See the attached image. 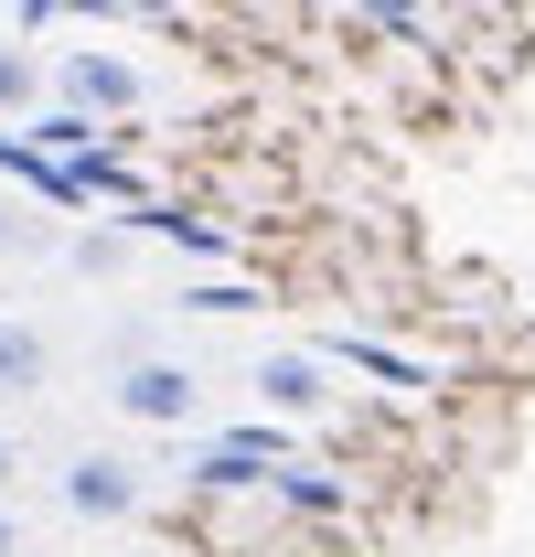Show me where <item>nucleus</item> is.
<instances>
[{
    "label": "nucleus",
    "mask_w": 535,
    "mask_h": 557,
    "mask_svg": "<svg viewBox=\"0 0 535 557\" xmlns=\"http://www.w3.org/2000/svg\"><path fill=\"white\" fill-rule=\"evenodd\" d=\"M22 236H33V225H22V214L0 205V258H11V247H22Z\"/></svg>",
    "instance_id": "8"
},
{
    "label": "nucleus",
    "mask_w": 535,
    "mask_h": 557,
    "mask_svg": "<svg viewBox=\"0 0 535 557\" xmlns=\"http://www.w3.org/2000/svg\"><path fill=\"white\" fill-rule=\"evenodd\" d=\"M54 493H65V515H139V472L119 450H75Z\"/></svg>",
    "instance_id": "3"
},
{
    "label": "nucleus",
    "mask_w": 535,
    "mask_h": 557,
    "mask_svg": "<svg viewBox=\"0 0 535 557\" xmlns=\"http://www.w3.org/2000/svg\"><path fill=\"white\" fill-rule=\"evenodd\" d=\"M268 493H289L300 515H333V504H343V483H322V472H289V461H278V483H268Z\"/></svg>",
    "instance_id": "6"
},
{
    "label": "nucleus",
    "mask_w": 535,
    "mask_h": 557,
    "mask_svg": "<svg viewBox=\"0 0 535 557\" xmlns=\"http://www.w3.org/2000/svg\"><path fill=\"white\" fill-rule=\"evenodd\" d=\"M258 397L268 408H322V364L311 354H258Z\"/></svg>",
    "instance_id": "4"
},
{
    "label": "nucleus",
    "mask_w": 535,
    "mask_h": 557,
    "mask_svg": "<svg viewBox=\"0 0 535 557\" xmlns=\"http://www.w3.org/2000/svg\"><path fill=\"white\" fill-rule=\"evenodd\" d=\"M43 364H54V354H43L33 322H0V397H33V386H43Z\"/></svg>",
    "instance_id": "5"
},
{
    "label": "nucleus",
    "mask_w": 535,
    "mask_h": 557,
    "mask_svg": "<svg viewBox=\"0 0 535 557\" xmlns=\"http://www.w3.org/2000/svg\"><path fill=\"white\" fill-rule=\"evenodd\" d=\"M33 86H43V75H33L11 44H0V108H33Z\"/></svg>",
    "instance_id": "7"
},
{
    "label": "nucleus",
    "mask_w": 535,
    "mask_h": 557,
    "mask_svg": "<svg viewBox=\"0 0 535 557\" xmlns=\"http://www.w3.org/2000/svg\"><path fill=\"white\" fill-rule=\"evenodd\" d=\"M194 408H203V386L183 364H129L119 375V418H139V429H183Z\"/></svg>",
    "instance_id": "2"
},
{
    "label": "nucleus",
    "mask_w": 535,
    "mask_h": 557,
    "mask_svg": "<svg viewBox=\"0 0 535 557\" xmlns=\"http://www.w3.org/2000/svg\"><path fill=\"white\" fill-rule=\"evenodd\" d=\"M0 557H22V515L11 504H0Z\"/></svg>",
    "instance_id": "10"
},
{
    "label": "nucleus",
    "mask_w": 535,
    "mask_h": 557,
    "mask_svg": "<svg viewBox=\"0 0 535 557\" xmlns=\"http://www.w3.org/2000/svg\"><path fill=\"white\" fill-rule=\"evenodd\" d=\"M11 483H22V450H11V440H0V504H11Z\"/></svg>",
    "instance_id": "9"
},
{
    "label": "nucleus",
    "mask_w": 535,
    "mask_h": 557,
    "mask_svg": "<svg viewBox=\"0 0 535 557\" xmlns=\"http://www.w3.org/2000/svg\"><path fill=\"white\" fill-rule=\"evenodd\" d=\"M54 97H65L75 119H129L150 86H139V65H129V54H108V44H75L65 65H54Z\"/></svg>",
    "instance_id": "1"
}]
</instances>
